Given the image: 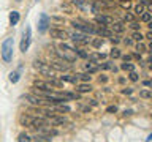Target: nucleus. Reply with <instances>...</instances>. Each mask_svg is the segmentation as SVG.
Masks as SVG:
<instances>
[{"label":"nucleus","instance_id":"39448f33","mask_svg":"<svg viewBox=\"0 0 152 142\" xmlns=\"http://www.w3.org/2000/svg\"><path fill=\"white\" fill-rule=\"evenodd\" d=\"M70 40L73 43H78V44H89V36L87 33H83V32H71L68 33Z\"/></svg>","mask_w":152,"mask_h":142},{"label":"nucleus","instance_id":"4c0bfd02","mask_svg":"<svg viewBox=\"0 0 152 142\" xmlns=\"http://www.w3.org/2000/svg\"><path fill=\"white\" fill-rule=\"evenodd\" d=\"M121 7H122L124 9H128V8H130V7H132V3H130V2H128V0H127V2H121Z\"/></svg>","mask_w":152,"mask_h":142},{"label":"nucleus","instance_id":"a211bd4d","mask_svg":"<svg viewBox=\"0 0 152 142\" xmlns=\"http://www.w3.org/2000/svg\"><path fill=\"white\" fill-rule=\"evenodd\" d=\"M18 22H19V13L18 11H11L10 13V24H11V25H16Z\"/></svg>","mask_w":152,"mask_h":142},{"label":"nucleus","instance_id":"f704fd0d","mask_svg":"<svg viewBox=\"0 0 152 142\" xmlns=\"http://www.w3.org/2000/svg\"><path fill=\"white\" fill-rule=\"evenodd\" d=\"M122 19H124V21H127V22H132V21H135V17H133L130 13H124V14H122Z\"/></svg>","mask_w":152,"mask_h":142},{"label":"nucleus","instance_id":"c9c22d12","mask_svg":"<svg viewBox=\"0 0 152 142\" xmlns=\"http://www.w3.org/2000/svg\"><path fill=\"white\" fill-rule=\"evenodd\" d=\"M30 142H49V137H46V136H37L35 141H30Z\"/></svg>","mask_w":152,"mask_h":142},{"label":"nucleus","instance_id":"9b49d317","mask_svg":"<svg viewBox=\"0 0 152 142\" xmlns=\"http://www.w3.org/2000/svg\"><path fill=\"white\" fill-rule=\"evenodd\" d=\"M94 33H97V35H98V36H102V38H103V36H106V38H109V36L113 35V32L109 30L108 27H104V25L95 27V30H94Z\"/></svg>","mask_w":152,"mask_h":142},{"label":"nucleus","instance_id":"1a4fd4ad","mask_svg":"<svg viewBox=\"0 0 152 142\" xmlns=\"http://www.w3.org/2000/svg\"><path fill=\"white\" fill-rule=\"evenodd\" d=\"M49 66L54 71H66V70H68V65L64 63V60H51Z\"/></svg>","mask_w":152,"mask_h":142},{"label":"nucleus","instance_id":"393cba45","mask_svg":"<svg viewBox=\"0 0 152 142\" xmlns=\"http://www.w3.org/2000/svg\"><path fill=\"white\" fill-rule=\"evenodd\" d=\"M135 49H136V52H140V54H142V52H147V47L144 46V43H142V41L138 43V44L135 46Z\"/></svg>","mask_w":152,"mask_h":142},{"label":"nucleus","instance_id":"b1692460","mask_svg":"<svg viewBox=\"0 0 152 142\" xmlns=\"http://www.w3.org/2000/svg\"><path fill=\"white\" fill-rule=\"evenodd\" d=\"M109 55H111L113 59H119V57H122V54H121V49H119V47H113L111 52H109Z\"/></svg>","mask_w":152,"mask_h":142},{"label":"nucleus","instance_id":"6ab92c4d","mask_svg":"<svg viewBox=\"0 0 152 142\" xmlns=\"http://www.w3.org/2000/svg\"><path fill=\"white\" fill-rule=\"evenodd\" d=\"M121 70L128 71V73H130V71H135V65L130 63V62H125V63H122V65H121Z\"/></svg>","mask_w":152,"mask_h":142},{"label":"nucleus","instance_id":"412c9836","mask_svg":"<svg viewBox=\"0 0 152 142\" xmlns=\"http://www.w3.org/2000/svg\"><path fill=\"white\" fill-rule=\"evenodd\" d=\"M130 38H132V40H135V41H138V43H140V41H142V40H144V35H142L141 32H133Z\"/></svg>","mask_w":152,"mask_h":142},{"label":"nucleus","instance_id":"7ed1b4c3","mask_svg":"<svg viewBox=\"0 0 152 142\" xmlns=\"http://www.w3.org/2000/svg\"><path fill=\"white\" fill-rule=\"evenodd\" d=\"M71 25H73V28H76L78 32H83V33H94V30H95V27L90 22L81 21V19L73 21V22H71Z\"/></svg>","mask_w":152,"mask_h":142},{"label":"nucleus","instance_id":"a19ab883","mask_svg":"<svg viewBox=\"0 0 152 142\" xmlns=\"http://www.w3.org/2000/svg\"><path fill=\"white\" fill-rule=\"evenodd\" d=\"M141 5H146V7H151V0H140Z\"/></svg>","mask_w":152,"mask_h":142},{"label":"nucleus","instance_id":"4be33fe9","mask_svg":"<svg viewBox=\"0 0 152 142\" xmlns=\"http://www.w3.org/2000/svg\"><path fill=\"white\" fill-rule=\"evenodd\" d=\"M86 70H87L89 73H95V71L98 70V66H95V62L89 60V63H86Z\"/></svg>","mask_w":152,"mask_h":142},{"label":"nucleus","instance_id":"20e7f679","mask_svg":"<svg viewBox=\"0 0 152 142\" xmlns=\"http://www.w3.org/2000/svg\"><path fill=\"white\" fill-rule=\"evenodd\" d=\"M30 41H32V28L27 25L22 33V40H21V44H19V49L22 52H26L28 49V46H30Z\"/></svg>","mask_w":152,"mask_h":142},{"label":"nucleus","instance_id":"f3484780","mask_svg":"<svg viewBox=\"0 0 152 142\" xmlns=\"http://www.w3.org/2000/svg\"><path fill=\"white\" fill-rule=\"evenodd\" d=\"M19 122H21V125H24V126H30L32 125V117L30 115H21V118H19Z\"/></svg>","mask_w":152,"mask_h":142},{"label":"nucleus","instance_id":"37998d69","mask_svg":"<svg viewBox=\"0 0 152 142\" xmlns=\"http://www.w3.org/2000/svg\"><path fill=\"white\" fill-rule=\"evenodd\" d=\"M122 59H124V62H130V60H132V55H128V54H127V55H124Z\"/></svg>","mask_w":152,"mask_h":142},{"label":"nucleus","instance_id":"09e8293b","mask_svg":"<svg viewBox=\"0 0 152 142\" xmlns=\"http://www.w3.org/2000/svg\"><path fill=\"white\" fill-rule=\"evenodd\" d=\"M142 84H144L146 87H151V80H144V82H142Z\"/></svg>","mask_w":152,"mask_h":142},{"label":"nucleus","instance_id":"58836bf2","mask_svg":"<svg viewBox=\"0 0 152 142\" xmlns=\"http://www.w3.org/2000/svg\"><path fill=\"white\" fill-rule=\"evenodd\" d=\"M124 44H125V46H132L133 40H132V38H125V40H124Z\"/></svg>","mask_w":152,"mask_h":142},{"label":"nucleus","instance_id":"72a5a7b5","mask_svg":"<svg viewBox=\"0 0 152 142\" xmlns=\"http://www.w3.org/2000/svg\"><path fill=\"white\" fill-rule=\"evenodd\" d=\"M140 96H141V98H144V99H149L152 95H151L149 90H141V92H140Z\"/></svg>","mask_w":152,"mask_h":142},{"label":"nucleus","instance_id":"79ce46f5","mask_svg":"<svg viewBox=\"0 0 152 142\" xmlns=\"http://www.w3.org/2000/svg\"><path fill=\"white\" fill-rule=\"evenodd\" d=\"M133 57H135L136 60H140V62H141V54H140V52H133Z\"/></svg>","mask_w":152,"mask_h":142},{"label":"nucleus","instance_id":"f257e3e1","mask_svg":"<svg viewBox=\"0 0 152 142\" xmlns=\"http://www.w3.org/2000/svg\"><path fill=\"white\" fill-rule=\"evenodd\" d=\"M13 51H14V40L13 38H7L2 44V59L5 63H10L13 60Z\"/></svg>","mask_w":152,"mask_h":142},{"label":"nucleus","instance_id":"c85d7f7f","mask_svg":"<svg viewBox=\"0 0 152 142\" xmlns=\"http://www.w3.org/2000/svg\"><path fill=\"white\" fill-rule=\"evenodd\" d=\"M130 28H132V30H135V32H140L141 30V24L138 21H132L130 22Z\"/></svg>","mask_w":152,"mask_h":142},{"label":"nucleus","instance_id":"4468645a","mask_svg":"<svg viewBox=\"0 0 152 142\" xmlns=\"http://www.w3.org/2000/svg\"><path fill=\"white\" fill-rule=\"evenodd\" d=\"M60 80L62 82H70V84H78V76H75V74H64V76H60Z\"/></svg>","mask_w":152,"mask_h":142},{"label":"nucleus","instance_id":"473e14b6","mask_svg":"<svg viewBox=\"0 0 152 142\" xmlns=\"http://www.w3.org/2000/svg\"><path fill=\"white\" fill-rule=\"evenodd\" d=\"M128 78H130V80H133V82H138V80H140V76H138L136 71H130V76H128Z\"/></svg>","mask_w":152,"mask_h":142},{"label":"nucleus","instance_id":"49530a36","mask_svg":"<svg viewBox=\"0 0 152 142\" xmlns=\"http://www.w3.org/2000/svg\"><path fill=\"white\" fill-rule=\"evenodd\" d=\"M132 114H133V111H132V109H128V111H125V112H124V115H125V117H128V115H132Z\"/></svg>","mask_w":152,"mask_h":142},{"label":"nucleus","instance_id":"e433bc0d","mask_svg":"<svg viewBox=\"0 0 152 142\" xmlns=\"http://www.w3.org/2000/svg\"><path fill=\"white\" fill-rule=\"evenodd\" d=\"M109 41H111L113 44H117V43L121 41V38H119L117 35H111V36H109Z\"/></svg>","mask_w":152,"mask_h":142},{"label":"nucleus","instance_id":"ddd939ff","mask_svg":"<svg viewBox=\"0 0 152 142\" xmlns=\"http://www.w3.org/2000/svg\"><path fill=\"white\" fill-rule=\"evenodd\" d=\"M87 59L90 62H102L106 59V54H103V52H92V54L87 55Z\"/></svg>","mask_w":152,"mask_h":142},{"label":"nucleus","instance_id":"c756f323","mask_svg":"<svg viewBox=\"0 0 152 142\" xmlns=\"http://www.w3.org/2000/svg\"><path fill=\"white\" fill-rule=\"evenodd\" d=\"M78 79L84 80V82H89L92 79V76H90V73H83V74H78Z\"/></svg>","mask_w":152,"mask_h":142},{"label":"nucleus","instance_id":"3c124183","mask_svg":"<svg viewBox=\"0 0 152 142\" xmlns=\"http://www.w3.org/2000/svg\"><path fill=\"white\" fill-rule=\"evenodd\" d=\"M92 2H103V0H92Z\"/></svg>","mask_w":152,"mask_h":142},{"label":"nucleus","instance_id":"f03ea898","mask_svg":"<svg viewBox=\"0 0 152 142\" xmlns=\"http://www.w3.org/2000/svg\"><path fill=\"white\" fill-rule=\"evenodd\" d=\"M33 68L38 70L43 76H46V78H54V70H52L49 66V63H46V62L35 60V62H33Z\"/></svg>","mask_w":152,"mask_h":142},{"label":"nucleus","instance_id":"0eeeda50","mask_svg":"<svg viewBox=\"0 0 152 142\" xmlns=\"http://www.w3.org/2000/svg\"><path fill=\"white\" fill-rule=\"evenodd\" d=\"M95 22H97L98 25L109 27V25L114 22V19H113L111 16H108V14H97V16H95Z\"/></svg>","mask_w":152,"mask_h":142},{"label":"nucleus","instance_id":"9d476101","mask_svg":"<svg viewBox=\"0 0 152 142\" xmlns=\"http://www.w3.org/2000/svg\"><path fill=\"white\" fill-rule=\"evenodd\" d=\"M33 88H38V90H43V92H52V87L45 80H35L33 82Z\"/></svg>","mask_w":152,"mask_h":142},{"label":"nucleus","instance_id":"cd10ccee","mask_svg":"<svg viewBox=\"0 0 152 142\" xmlns=\"http://www.w3.org/2000/svg\"><path fill=\"white\" fill-rule=\"evenodd\" d=\"M140 17H141L142 22H151V13H149V9H146V11L142 13Z\"/></svg>","mask_w":152,"mask_h":142},{"label":"nucleus","instance_id":"a18cd8bd","mask_svg":"<svg viewBox=\"0 0 152 142\" xmlns=\"http://www.w3.org/2000/svg\"><path fill=\"white\" fill-rule=\"evenodd\" d=\"M98 80H100V82H106V80H108V78H106V76H100V78H98Z\"/></svg>","mask_w":152,"mask_h":142},{"label":"nucleus","instance_id":"5701e85b","mask_svg":"<svg viewBox=\"0 0 152 142\" xmlns=\"http://www.w3.org/2000/svg\"><path fill=\"white\" fill-rule=\"evenodd\" d=\"M146 11V8H144V5H141V3H138V5H135V14L136 16H141L142 13Z\"/></svg>","mask_w":152,"mask_h":142},{"label":"nucleus","instance_id":"7c9ffc66","mask_svg":"<svg viewBox=\"0 0 152 142\" xmlns=\"http://www.w3.org/2000/svg\"><path fill=\"white\" fill-rule=\"evenodd\" d=\"M75 54L78 55V57H81V59H87V52H84V49H76L75 47Z\"/></svg>","mask_w":152,"mask_h":142},{"label":"nucleus","instance_id":"bb28decb","mask_svg":"<svg viewBox=\"0 0 152 142\" xmlns=\"http://www.w3.org/2000/svg\"><path fill=\"white\" fill-rule=\"evenodd\" d=\"M104 44V40L103 38H95V40H92V46L94 47H102Z\"/></svg>","mask_w":152,"mask_h":142},{"label":"nucleus","instance_id":"de8ad7c7","mask_svg":"<svg viewBox=\"0 0 152 142\" xmlns=\"http://www.w3.org/2000/svg\"><path fill=\"white\" fill-rule=\"evenodd\" d=\"M144 38H147V40H152V35H151V32H147Z\"/></svg>","mask_w":152,"mask_h":142},{"label":"nucleus","instance_id":"a878e982","mask_svg":"<svg viewBox=\"0 0 152 142\" xmlns=\"http://www.w3.org/2000/svg\"><path fill=\"white\" fill-rule=\"evenodd\" d=\"M10 80H11L13 84H16L19 80V71H11V73H10Z\"/></svg>","mask_w":152,"mask_h":142},{"label":"nucleus","instance_id":"aec40b11","mask_svg":"<svg viewBox=\"0 0 152 142\" xmlns=\"http://www.w3.org/2000/svg\"><path fill=\"white\" fill-rule=\"evenodd\" d=\"M32 137L27 134V133H21V134L18 136V142H30Z\"/></svg>","mask_w":152,"mask_h":142},{"label":"nucleus","instance_id":"6e6552de","mask_svg":"<svg viewBox=\"0 0 152 142\" xmlns=\"http://www.w3.org/2000/svg\"><path fill=\"white\" fill-rule=\"evenodd\" d=\"M49 35H51L52 38H56V40H64V41L68 38V33H66L64 28H57V27L49 28Z\"/></svg>","mask_w":152,"mask_h":142},{"label":"nucleus","instance_id":"8fccbe9b","mask_svg":"<svg viewBox=\"0 0 152 142\" xmlns=\"http://www.w3.org/2000/svg\"><path fill=\"white\" fill-rule=\"evenodd\" d=\"M90 104H92V106H97V99H90Z\"/></svg>","mask_w":152,"mask_h":142},{"label":"nucleus","instance_id":"f8f14e48","mask_svg":"<svg viewBox=\"0 0 152 142\" xmlns=\"http://www.w3.org/2000/svg\"><path fill=\"white\" fill-rule=\"evenodd\" d=\"M24 98H26L30 104H33V106H41V104H45V103H43V99L40 96H37V95H26Z\"/></svg>","mask_w":152,"mask_h":142},{"label":"nucleus","instance_id":"603ef678","mask_svg":"<svg viewBox=\"0 0 152 142\" xmlns=\"http://www.w3.org/2000/svg\"><path fill=\"white\" fill-rule=\"evenodd\" d=\"M16 2H18V3H19V2H22V0H16Z\"/></svg>","mask_w":152,"mask_h":142},{"label":"nucleus","instance_id":"c03bdc74","mask_svg":"<svg viewBox=\"0 0 152 142\" xmlns=\"http://www.w3.org/2000/svg\"><path fill=\"white\" fill-rule=\"evenodd\" d=\"M116 111H117L116 106H109V107H108V112H116Z\"/></svg>","mask_w":152,"mask_h":142},{"label":"nucleus","instance_id":"2eb2a0df","mask_svg":"<svg viewBox=\"0 0 152 142\" xmlns=\"http://www.w3.org/2000/svg\"><path fill=\"white\" fill-rule=\"evenodd\" d=\"M76 90L79 93H89V92H92V87H90V84H79V85H76Z\"/></svg>","mask_w":152,"mask_h":142},{"label":"nucleus","instance_id":"dca6fc26","mask_svg":"<svg viewBox=\"0 0 152 142\" xmlns=\"http://www.w3.org/2000/svg\"><path fill=\"white\" fill-rule=\"evenodd\" d=\"M109 27H111L114 32H117V33H122L124 30H125V27H124V24H122V22H113Z\"/></svg>","mask_w":152,"mask_h":142},{"label":"nucleus","instance_id":"423d86ee","mask_svg":"<svg viewBox=\"0 0 152 142\" xmlns=\"http://www.w3.org/2000/svg\"><path fill=\"white\" fill-rule=\"evenodd\" d=\"M51 25V17L48 16L46 13H41L40 14V21H38V32L40 33H45Z\"/></svg>","mask_w":152,"mask_h":142},{"label":"nucleus","instance_id":"2f4dec72","mask_svg":"<svg viewBox=\"0 0 152 142\" xmlns=\"http://www.w3.org/2000/svg\"><path fill=\"white\" fill-rule=\"evenodd\" d=\"M52 87V85H54V87H60L62 85V80H57L56 78H49V82H48Z\"/></svg>","mask_w":152,"mask_h":142},{"label":"nucleus","instance_id":"ea45409f","mask_svg":"<svg viewBox=\"0 0 152 142\" xmlns=\"http://www.w3.org/2000/svg\"><path fill=\"white\" fill-rule=\"evenodd\" d=\"M122 93H124V95H132V93H133V90H132V88H124V90H122Z\"/></svg>","mask_w":152,"mask_h":142}]
</instances>
